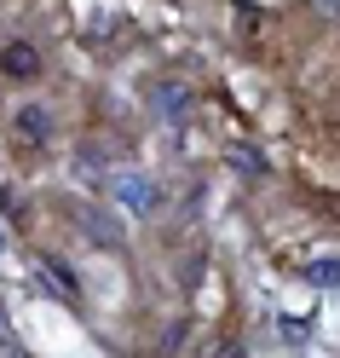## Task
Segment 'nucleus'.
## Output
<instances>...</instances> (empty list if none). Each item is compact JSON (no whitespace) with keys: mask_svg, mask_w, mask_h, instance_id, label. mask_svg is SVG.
<instances>
[{"mask_svg":"<svg viewBox=\"0 0 340 358\" xmlns=\"http://www.w3.org/2000/svg\"><path fill=\"white\" fill-rule=\"evenodd\" d=\"M0 70L12 81H35L40 76V47L35 41H6V47H0Z\"/></svg>","mask_w":340,"mask_h":358,"instance_id":"obj_3","label":"nucleus"},{"mask_svg":"<svg viewBox=\"0 0 340 358\" xmlns=\"http://www.w3.org/2000/svg\"><path fill=\"white\" fill-rule=\"evenodd\" d=\"M81 226H87V237H93V243H116V237H121V231L110 226V220H104L98 208H81Z\"/></svg>","mask_w":340,"mask_h":358,"instance_id":"obj_7","label":"nucleus"},{"mask_svg":"<svg viewBox=\"0 0 340 358\" xmlns=\"http://www.w3.org/2000/svg\"><path fill=\"white\" fill-rule=\"evenodd\" d=\"M110 196H116V208H127V214H139V220H150L156 214V179L150 173H139V168H116L110 173Z\"/></svg>","mask_w":340,"mask_h":358,"instance_id":"obj_1","label":"nucleus"},{"mask_svg":"<svg viewBox=\"0 0 340 358\" xmlns=\"http://www.w3.org/2000/svg\"><path fill=\"white\" fill-rule=\"evenodd\" d=\"M47 272H52V283H58V289H75V272H70L64 260H47Z\"/></svg>","mask_w":340,"mask_h":358,"instance_id":"obj_8","label":"nucleus"},{"mask_svg":"<svg viewBox=\"0 0 340 358\" xmlns=\"http://www.w3.org/2000/svg\"><path fill=\"white\" fill-rule=\"evenodd\" d=\"M185 104H191V93L179 81H156V93H150V110L156 116H185Z\"/></svg>","mask_w":340,"mask_h":358,"instance_id":"obj_4","label":"nucleus"},{"mask_svg":"<svg viewBox=\"0 0 340 358\" xmlns=\"http://www.w3.org/2000/svg\"><path fill=\"white\" fill-rule=\"evenodd\" d=\"M52 133H58V122H52L47 104H17V110H12V139H17V145H35V150H40Z\"/></svg>","mask_w":340,"mask_h":358,"instance_id":"obj_2","label":"nucleus"},{"mask_svg":"<svg viewBox=\"0 0 340 358\" xmlns=\"http://www.w3.org/2000/svg\"><path fill=\"white\" fill-rule=\"evenodd\" d=\"M225 162H231L237 173H248V179H260V173H265V156H260L254 145H231V150H225Z\"/></svg>","mask_w":340,"mask_h":358,"instance_id":"obj_6","label":"nucleus"},{"mask_svg":"<svg viewBox=\"0 0 340 358\" xmlns=\"http://www.w3.org/2000/svg\"><path fill=\"white\" fill-rule=\"evenodd\" d=\"M306 6H311L317 17H329V24H334V17H340V0H306Z\"/></svg>","mask_w":340,"mask_h":358,"instance_id":"obj_9","label":"nucleus"},{"mask_svg":"<svg viewBox=\"0 0 340 358\" xmlns=\"http://www.w3.org/2000/svg\"><path fill=\"white\" fill-rule=\"evenodd\" d=\"M306 283H317V289H340V255H317V260H306Z\"/></svg>","mask_w":340,"mask_h":358,"instance_id":"obj_5","label":"nucleus"}]
</instances>
